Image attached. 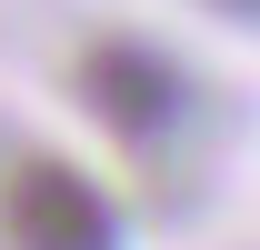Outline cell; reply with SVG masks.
Listing matches in <instances>:
<instances>
[{
	"label": "cell",
	"mask_w": 260,
	"mask_h": 250,
	"mask_svg": "<svg viewBox=\"0 0 260 250\" xmlns=\"http://www.w3.org/2000/svg\"><path fill=\"white\" fill-rule=\"evenodd\" d=\"M0 230H10V250H110L120 240L110 200L70 160H20L10 190H0Z\"/></svg>",
	"instance_id": "cell-1"
},
{
	"label": "cell",
	"mask_w": 260,
	"mask_h": 250,
	"mask_svg": "<svg viewBox=\"0 0 260 250\" xmlns=\"http://www.w3.org/2000/svg\"><path fill=\"white\" fill-rule=\"evenodd\" d=\"M80 100H90L120 140H150V130L180 120V70H170L150 40H100L90 60H80Z\"/></svg>",
	"instance_id": "cell-2"
},
{
	"label": "cell",
	"mask_w": 260,
	"mask_h": 250,
	"mask_svg": "<svg viewBox=\"0 0 260 250\" xmlns=\"http://www.w3.org/2000/svg\"><path fill=\"white\" fill-rule=\"evenodd\" d=\"M220 10H240V20H260V0H220Z\"/></svg>",
	"instance_id": "cell-3"
}]
</instances>
